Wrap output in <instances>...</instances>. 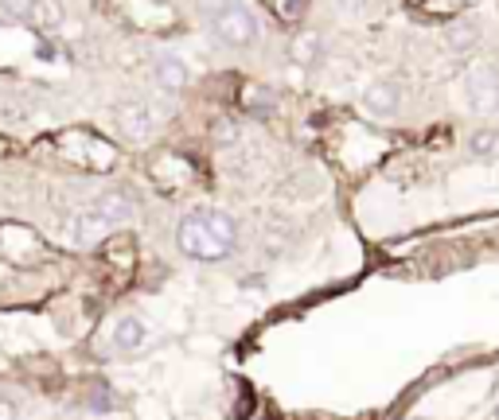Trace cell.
Listing matches in <instances>:
<instances>
[{"instance_id": "1", "label": "cell", "mask_w": 499, "mask_h": 420, "mask_svg": "<svg viewBox=\"0 0 499 420\" xmlns=\"http://www.w3.org/2000/svg\"><path fill=\"white\" fill-rule=\"evenodd\" d=\"M176 242L179 250H184L187 257H195V261H227L230 253H235V222L227 218L222 210H191L184 222H179L176 230Z\"/></svg>"}, {"instance_id": "2", "label": "cell", "mask_w": 499, "mask_h": 420, "mask_svg": "<svg viewBox=\"0 0 499 420\" xmlns=\"http://www.w3.org/2000/svg\"><path fill=\"white\" fill-rule=\"evenodd\" d=\"M133 218V202L118 195V191H110V195H98L90 202V207L74 210V218L67 222V234L74 245H94L102 242L110 230H118L121 222Z\"/></svg>"}, {"instance_id": "3", "label": "cell", "mask_w": 499, "mask_h": 420, "mask_svg": "<svg viewBox=\"0 0 499 420\" xmlns=\"http://www.w3.org/2000/svg\"><path fill=\"white\" fill-rule=\"evenodd\" d=\"M199 12H204L207 28L227 43V47H250L262 36L258 16L250 12L242 0H199Z\"/></svg>"}, {"instance_id": "4", "label": "cell", "mask_w": 499, "mask_h": 420, "mask_svg": "<svg viewBox=\"0 0 499 420\" xmlns=\"http://www.w3.org/2000/svg\"><path fill=\"white\" fill-rule=\"evenodd\" d=\"M0 12L16 24H31L39 31H55L62 24L59 0H0Z\"/></svg>"}, {"instance_id": "5", "label": "cell", "mask_w": 499, "mask_h": 420, "mask_svg": "<svg viewBox=\"0 0 499 420\" xmlns=\"http://www.w3.org/2000/svg\"><path fill=\"white\" fill-rule=\"evenodd\" d=\"M464 98L476 113H492L499 110V70L492 67H472L464 78Z\"/></svg>"}, {"instance_id": "6", "label": "cell", "mask_w": 499, "mask_h": 420, "mask_svg": "<svg viewBox=\"0 0 499 420\" xmlns=\"http://www.w3.org/2000/svg\"><path fill=\"white\" fill-rule=\"evenodd\" d=\"M156 125H161V117H156L153 105H145V102L118 105V128L125 140H148L156 133Z\"/></svg>"}, {"instance_id": "7", "label": "cell", "mask_w": 499, "mask_h": 420, "mask_svg": "<svg viewBox=\"0 0 499 420\" xmlns=\"http://www.w3.org/2000/svg\"><path fill=\"white\" fill-rule=\"evenodd\" d=\"M110 342L118 354H137L148 347V323L141 316H121L110 331Z\"/></svg>"}, {"instance_id": "8", "label": "cell", "mask_w": 499, "mask_h": 420, "mask_svg": "<svg viewBox=\"0 0 499 420\" xmlns=\"http://www.w3.org/2000/svg\"><path fill=\"white\" fill-rule=\"evenodd\" d=\"M363 105L375 117H390V113H398V105H402V86L398 82H370L367 90H363Z\"/></svg>"}, {"instance_id": "9", "label": "cell", "mask_w": 499, "mask_h": 420, "mask_svg": "<svg viewBox=\"0 0 499 420\" xmlns=\"http://www.w3.org/2000/svg\"><path fill=\"white\" fill-rule=\"evenodd\" d=\"M153 78H156V86H161V90L179 94L187 86V67L176 55H161V59L153 62Z\"/></svg>"}, {"instance_id": "10", "label": "cell", "mask_w": 499, "mask_h": 420, "mask_svg": "<svg viewBox=\"0 0 499 420\" xmlns=\"http://www.w3.org/2000/svg\"><path fill=\"white\" fill-rule=\"evenodd\" d=\"M293 55H296V62H316V59H320V36L301 31V36L293 39Z\"/></svg>"}, {"instance_id": "11", "label": "cell", "mask_w": 499, "mask_h": 420, "mask_svg": "<svg viewBox=\"0 0 499 420\" xmlns=\"http://www.w3.org/2000/svg\"><path fill=\"white\" fill-rule=\"evenodd\" d=\"M499 148V136L495 133H472L469 136V152L476 156V160H487Z\"/></svg>"}, {"instance_id": "12", "label": "cell", "mask_w": 499, "mask_h": 420, "mask_svg": "<svg viewBox=\"0 0 499 420\" xmlns=\"http://www.w3.org/2000/svg\"><path fill=\"white\" fill-rule=\"evenodd\" d=\"M449 39H453V47H472V43H476V28L472 24H456L453 31H449Z\"/></svg>"}, {"instance_id": "13", "label": "cell", "mask_w": 499, "mask_h": 420, "mask_svg": "<svg viewBox=\"0 0 499 420\" xmlns=\"http://www.w3.org/2000/svg\"><path fill=\"white\" fill-rule=\"evenodd\" d=\"M0 420H20V401L8 393H0Z\"/></svg>"}, {"instance_id": "14", "label": "cell", "mask_w": 499, "mask_h": 420, "mask_svg": "<svg viewBox=\"0 0 499 420\" xmlns=\"http://www.w3.org/2000/svg\"><path fill=\"white\" fill-rule=\"evenodd\" d=\"M370 4V0H336V8L339 12H347V16H355V12H363V8Z\"/></svg>"}]
</instances>
